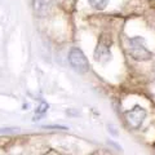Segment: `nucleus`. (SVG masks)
Segmentation results:
<instances>
[{
  "label": "nucleus",
  "mask_w": 155,
  "mask_h": 155,
  "mask_svg": "<svg viewBox=\"0 0 155 155\" xmlns=\"http://www.w3.org/2000/svg\"><path fill=\"white\" fill-rule=\"evenodd\" d=\"M127 49L129 56L136 61H149L153 57V53L147 49L146 41L142 36H133L127 40Z\"/></svg>",
  "instance_id": "f257e3e1"
},
{
  "label": "nucleus",
  "mask_w": 155,
  "mask_h": 155,
  "mask_svg": "<svg viewBox=\"0 0 155 155\" xmlns=\"http://www.w3.org/2000/svg\"><path fill=\"white\" fill-rule=\"evenodd\" d=\"M111 38L109 35H101L98 39V43L96 45L94 49V60L98 64H107L109 61H111Z\"/></svg>",
  "instance_id": "f03ea898"
},
{
  "label": "nucleus",
  "mask_w": 155,
  "mask_h": 155,
  "mask_svg": "<svg viewBox=\"0 0 155 155\" xmlns=\"http://www.w3.org/2000/svg\"><path fill=\"white\" fill-rule=\"evenodd\" d=\"M67 60H69L70 66L76 72H79V74H85V72H88L89 62L87 60L83 51L79 49V48H71L70 52H69V56H67Z\"/></svg>",
  "instance_id": "7ed1b4c3"
},
{
  "label": "nucleus",
  "mask_w": 155,
  "mask_h": 155,
  "mask_svg": "<svg viewBox=\"0 0 155 155\" xmlns=\"http://www.w3.org/2000/svg\"><path fill=\"white\" fill-rule=\"evenodd\" d=\"M146 119V110L141 106L136 105L133 109L125 111V120L132 129H140Z\"/></svg>",
  "instance_id": "20e7f679"
},
{
  "label": "nucleus",
  "mask_w": 155,
  "mask_h": 155,
  "mask_svg": "<svg viewBox=\"0 0 155 155\" xmlns=\"http://www.w3.org/2000/svg\"><path fill=\"white\" fill-rule=\"evenodd\" d=\"M53 0H34L32 8L38 17H45L52 8Z\"/></svg>",
  "instance_id": "39448f33"
},
{
  "label": "nucleus",
  "mask_w": 155,
  "mask_h": 155,
  "mask_svg": "<svg viewBox=\"0 0 155 155\" xmlns=\"http://www.w3.org/2000/svg\"><path fill=\"white\" fill-rule=\"evenodd\" d=\"M88 3L96 11H104V9H106V7H107L109 0H88Z\"/></svg>",
  "instance_id": "423d86ee"
},
{
  "label": "nucleus",
  "mask_w": 155,
  "mask_h": 155,
  "mask_svg": "<svg viewBox=\"0 0 155 155\" xmlns=\"http://www.w3.org/2000/svg\"><path fill=\"white\" fill-rule=\"evenodd\" d=\"M48 107H49V105H48L47 102H41L40 105H39L38 109H36V111H35V116H34V120H39L40 118H43V116L47 114Z\"/></svg>",
  "instance_id": "0eeeda50"
}]
</instances>
